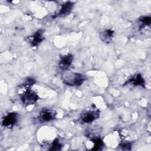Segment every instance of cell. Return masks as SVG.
I'll use <instances>...</instances> for the list:
<instances>
[{
	"mask_svg": "<svg viewBox=\"0 0 151 151\" xmlns=\"http://www.w3.org/2000/svg\"><path fill=\"white\" fill-rule=\"evenodd\" d=\"M73 59V56L70 54H65L61 57L58 63L60 69L63 71H65L69 69L72 65Z\"/></svg>",
	"mask_w": 151,
	"mask_h": 151,
	"instance_id": "cell-5",
	"label": "cell"
},
{
	"mask_svg": "<svg viewBox=\"0 0 151 151\" xmlns=\"http://www.w3.org/2000/svg\"><path fill=\"white\" fill-rule=\"evenodd\" d=\"M61 144L58 140H55L52 142L51 145V150H60L61 149Z\"/></svg>",
	"mask_w": 151,
	"mask_h": 151,
	"instance_id": "cell-13",
	"label": "cell"
},
{
	"mask_svg": "<svg viewBox=\"0 0 151 151\" xmlns=\"http://www.w3.org/2000/svg\"><path fill=\"white\" fill-rule=\"evenodd\" d=\"M92 142L94 143L93 150H100L103 146V142L100 138H95L92 140Z\"/></svg>",
	"mask_w": 151,
	"mask_h": 151,
	"instance_id": "cell-11",
	"label": "cell"
},
{
	"mask_svg": "<svg viewBox=\"0 0 151 151\" xmlns=\"http://www.w3.org/2000/svg\"><path fill=\"white\" fill-rule=\"evenodd\" d=\"M126 83L132 84L133 86L143 87L145 86V81L140 74H136L135 75L132 76V77L128 80Z\"/></svg>",
	"mask_w": 151,
	"mask_h": 151,
	"instance_id": "cell-9",
	"label": "cell"
},
{
	"mask_svg": "<svg viewBox=\"0 0 151 151\" xmlns=\"http://www.w3.org/2000/svg\"><path fill=\"white\" fill-rule=\"evenodd\" d=\"M29 38L30 40V43L32 47L38 46L44 40L43 31L38 30L36 31Z\"/></svg>",
	"mask_w": 151,
	"mask_h": 151,
	"instance_id": "cell-8",
	"label": "cell"
},
{
	"mask_svg": "<svg viewBox=\"0 0 151 151\" xmlns=\"http://www.w3.org/2000/svg\"><path fill=\"white\" fill-rule=\"evenodd\" d=\"M140 24L142 27L146 28L150 25V17H143L139 19Z\"/></svg>",
	"mask_w": 151,
	"mask_h": 151,
	"instance_id": "cell-12",
	"label": "cell"
},
{
	"mask_svg": "<svg viewBox=\"0 0 151 151\" xmlns=\"http://www.w3.org/2000/svg\"><path fill=\"white\" fill-rule=\"evenodd\" d=\"M74 6V3L70 1H67L62 5H61L57 14H56V17H64L68 15Z\"/></svg>",
	"mask_w": 151,
	"mask_h": 151,
	"instance_id": "cell-6",
	"label": "cell"
},
{
	"mask_svg": "<svg viewBox=\"0 0 151 151\" xmlns=\"http://www.w3.org/2000/svg\"><path fill=\"white\" fill-rule=\"evenodd\" d=\"M120 146L122 147V148H124L126 147V149H129L128 147H130L131 146V144L129 142H123L121 145Z\"/></svg>",
	"mask_w": 151,
	"mask_h": 151,
	"instance_id": "cell-14",
	"label": "cell"
},
{
	"mask_svg": "<svg viewBox=\"0 0 151 151\" xmlns=\"http://www.w3.org/2000/svg\"><path fill=\"white\" fill-rule=\"evenodd\" d=\"M20 98L23 104L26 106L32 105L38 100L37 93L29 87H26V89L20 94Z\"/></svg>",
	"mask_w": 151,
	"mask_h": 151,
	"instance_id": "cell-2",
	"label": "cell"
},
{
	"mask_svg": "<svg viewBox=\"0 0 151 151\" xmlns=\"http://www.w3.org/2000/svg\"><path fill=\"white\" fill-rule=\"evenodd\" d=\"M56 112L51 109H42L38 116V120L41 123H46L55 119L56 117Z\"/></svg>",
	"mask_w": 151,
	"mask_h": 151,
	"instance_id": "cell-4",
	"label": "cell"
},
{
	"mask_svg": "<svg viewBox=\"0 0 151 151\" xmlns=\"http://www.w3.org/2000/svg\"><path fill=\"white\" fill-rule=\"evenodd\" d=\"M86 76L81 73H71L67 74L63 78L65 84L69 86H80L86 81Z\"/></svg>",
	"mask_w": 151,
	"mask_h": 151,
	"instance_id": "cell-1",
	"label": "cell"
},
{
	"mask_svg": "<svg viewBox=\"0 0 151 151\" xmlns=\"http://www.w3.org/2000/svg\"><path fill=\"white\" fill-rule=\"evenodd\" d=\"M99 116L100 111L98 110H87L81 113L80 120L84 123H90L98 119Z\"/></svg>",
	"mask_w": 151,
	"mask_h": 151,
	"instance_id": "cell-3",
	"label": "cell"
},
{
	"mask_svg": "<svg viewBox=\"0 0 151 151\" xmlns=\"http://www.w3.org/2000/svg\"><path fill=\"white\" fill-rule=\"evenodd\" d=\"M17 121V114L15 113H9L2 119V125L4 127L11 128L14 126Z\"/></svg>",
	"mask_w": 151,
	"mask_h": 151,
	"instance_id": "cell-7",
	"label": "cell"
},
{
	"mask_svg": "<svg viewBox=\"0 0 151 151\" xmlns=\"http://www.w3.org/2000/svg\"><path fill=\"white\" fill-rule=\"evenodd\" d=\"M114 35V31L110 29H104L103 32L100 34V38L102 40V41L106 43H109Z\"/></svg>",
	"mask_w": 151,
	"mask_h": 151,
	"instance_id": "cell-10",
	"label": "cell"
}]
</instances>
